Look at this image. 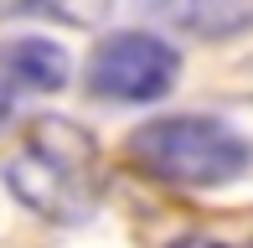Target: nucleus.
<instances>
[{"label":"nucleus","instance_id":"obj_2","mask_svg":"<svg viewBox=\"0 0 253 248\" xmlns=\"http://www.w3.org/2000/svg\"><path fill=\"white\" fill-rule=\"evenodd\" d=\"M129 161L145 176L170 186H227L253 165V145L233 124L202 119V114H170L150 119L129 134Z\"/></svg>","mask_w":253,"mask_h":248},{"label":"nucleus","instance_id":"obj_4","mask_svg":"<svg viewBox=\"0 0 253 248\" xmlns=\"http://www.w3.org/2000/svg\"><path fill=\"white\" fill-rule=\"evenodd\" d=\"M67 52L47 37H21L10 47H0V124L16 114V104L26 93H52L67 83Z\"/></svg>","mask_w":253,"mask_h":248},{"label":"nucleus","instance_id":"obj_5","mask_svg":"<svg viewBox=\"0 0 253 248\" xmlns=\"http://www.w3.org/2000/svg\"><path fill=\"white\" fill-rule=\"evenodd\" d=\"M176 31H191L202 41H222L233 31H248L253 26V5H233V0H197V5H170L160 10Z\"/></svg>","mask_w":253,"mask_h":248},{"label":"nucleus","instance_id":"obj_3","mask_svg":"<svg viewBox=\"0 0 253 248\" xmlns=\"http://www.w3.org/2000/svg\"><path fill=\"white\" fill-rule=\"evenodd\" d=\"M181 73V57L170 41L155 31H114L98 41L93 62H88V88L114 104H150V98L170 93Z\"/></svg>","mask_w":253,"mask_h":248},{"label":"nucleus","instance_id":"obj_6","mask_svg":"<svg viewBox=\"0 0 253 248\" xmlns=\"http://www.w3.org/2000/svg\"><path fill=\"white\" fill-rule=\"evenodd\" d=\"M170 248H233V243H222V238H176Z\"/></svg>","mask_w":253,"mask_h":248},{"label":"nucleus","instance_id":"obj_1","mask_svg":"<svg viewBox=\"0 0 253 248\" xmlns=\"http://www.w3.org/2000/svg\"><path fill=\"white\" fill-rule=\"evenodd\" d=\"M5 181L47 222H88L103 197V155L98 140L73 119H37L16 140L5 161Z\"/></svg>","mask_w":253,"mask_h":248}]
</instances>
